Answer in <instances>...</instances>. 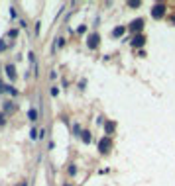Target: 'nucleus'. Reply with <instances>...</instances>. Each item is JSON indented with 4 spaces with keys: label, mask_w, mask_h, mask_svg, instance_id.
I'll use <instances>...</instances> for the list:
<instances>
[{
    "label": "nucleus",
    "mask_w": 175,
    "mask_h": 186,
    "mask_svg": "<svg viewBox=\"0 0 175 186\" xmlns=\"http://www.w3.org/2000/svg\"><path fill=\"white\" fill-rule=\"evenodd\" d=\"M65 186H71V184H65Z\"/></svg>",
    "instance_id": "nucleus-27"
},
{
    "label": "nucleus",
    "mask_w": 175,
    "mask_h": 186,
    "mask_svg": "<svg viewBox=\"0 0 175 186\" xmlns=\"http://www.w3.org/2000/svg\"><path fill=\"white\" fill-rule=\"evenodd\" d=\"M6 77L10 80H16V67L14 65H6Z\"/></svg>",
    "instance_id": "nucleus-6"
},
{
    "label": "nucleus",
    "mask_w": 175,
    "mask_h": 186,
    "mask_svg": "<svg viewBox=\"0 0 175 186\" xmlns=\"http://www.w3.org/2000/svg\"><path fill=\"white\" fill-rule=\"evenodd\" d=\"M142 28H144V20H142V18L134 20V22L130 24V30L132 31H142Z\"/></svg>",
    "instance_id": "nucleus-4"
},
{
    "label": "nucleus",
    "mask_w": 175,
    "mask_h": 186,
    "mask_svg": "<svg viewBox=\"0 0 175 186\" xmlns=\"http://www.w3.org/2000/svg\"><path fill=\"white\" fill-rule=\"evenodd\" d=\"M28 59H30V63L36 67V53H34V51H30V53H28Z\"/></svg>",
    "instance_id": "nucleus-15"
},
{
    "label": "nucleus",
    "mask_w": 175,
    "mask_h": 186,
    "mask_svg": "<svg viewBox=\"0 0 175 186\" xmlns=\"http://www.w3.org/2000/svg\"><path fill=\"white\" fill-rule=\"evenodd\" d=\"M49 92H51V96H53V98L59 96V88H57V86H51V90H49Z\"/></svg>",
    "instance_id": "nucleus-16"
},
{
    "label": "nucleus",
    "mask_w": 175,
    "mask_h": 186,
    "mask_svg": "<svg viewBox=\"0 0 175 186\" xmlns=\"http://www.w3.org/2000/svg\"><path fill=\"white\" fill-rule=\"evenodd\" d=\"M163 14H165V4H156V6L152 8V16L156 20H160V18H163Z\"/></svg>",
    "instance_id": "nucleus-1"
},
{
    "label": "nucleus",
    "mask_w": 175,
    "mask_h": 186,
    "mask_svg": "<svg viewBox=\"0 0 175 186\" xmlns=\"http://www.w3.org/2000/svg\"><path fill=\"white\" fill-rule=\"evenodd\" d=\"M2 92H6V86H4L2 80H0V94H2Z\"/></svg>",
    "instance_id": "nucleus-24"
},
{
    "label": "nucleus",
    "mask_w": 175,
    "mask_h": 186,
    "mask_svg": "<svg viewBox=\"0 0 175 186\" xmlns=\"http://www.w3.org/2000/svg\"><path fill=\"white\" fill-rule=\"evenodd\" d=\"M173 22H175V16H173Z\"/></svg>",
    "instance_id": "nucleus-26"
},
{
    "label": "nucleus",
    "mask_w": 175,
    "mask_h": 186,
    "mask_svg": "<svg viewBox=\"0 0 175 186\" xmlns=\"http://www.w3.org/2000/svg\"><path fill=\"white\" fill-rule=\"evenodd\" d=\"M6 92H8V94H12V96H16V94H18V90L12 88V86H6Z\"/></svg>",
    "instance_id": "nucleus-18"
},
{
    "label": "nucleus",
    "mask_w": 175,
    "mask_h": 186,
    "mask_svg": "<svg viewBox=\"0 0 175 186\" xmlns=\"http://www.w3.org/2000/svg\"><path fill=\"white\" fill-rule=\"evenodd\" d=\"M105 129H106V137H108L110 133H114V129H116V123H114V122H106V123H105Z\"/></svg>",
    "instance_id": "nucleus-9"
},
{
    "label": "nucleus",
    "mask_w": 175,
    "mask_h": 186,
    "mask_svg": "<svg viewBox=\"0 0 175 186\" xmlns=\"http://www.w3.org/2000/svg\"><path fill=\"white\" fill-rule=\"evenodd\" d=\"M28 119H30L32 123L37 122V110H36V108H30V110H28Z\"/></svg>",
    "instance_id": "nucleus-8"
},
{
    "label": "nucleus",
    "mask_w": 175,
    "mask_h": 186,
    "mask_svg": "<svg viewBox=\"0 0 175 186\" xmlns=\"http://www.w3.org/2000/svg\"><path fill=\"white\" fill-rule=\"evenodd\" d=\"M73 135H75V137H77V135H83V129H81L79 123H75V126H73Z\"/></svg>",
    "instance_id": "nucleus-11"
},
{
    "label": "nucleus",
    "mask_w": 175,
    "mask_h": 186,
    "mask_svg": "<svg viewBox=\"0 0 175 186\" xmlns=\"http://www.w3.org/2000/svg\"><path fill=\"white\" fill-rule=\"evenodd\" d=\"M81 139H83V143H91V133H89V131H83Z\"/></svg>",
    "instance_id": "nucleus-12"
},
{
    "label": "nucleus",
    "mask_w": 175,
    "mask_h": 186,
    "mask_svg": "<svg viewBox=\"0 0 175 186\" xmlns=\"http://www.w3.org/2000/svg\"><path fill=\"white\" fill-rule=\"evenodd\" d=\"M8 49V43H6V39H0V51H6Z\"/></svg>",
    "instance_id": "nucleus-17"
},
{
    "label": "nucleus",
    "mask_w": 175,
    "mask_h": 186,
    "mask_svg": "<svg viewBox=\"0 0 175 186\" xmlns=\"http://www.w3.org/2000/svg\"><path fill=\"white\" fill-rule=\"evenodd\" d=\"M126 30H128L126 26H116L114 30H112V37H120V35H124V34H126Z\"/></svg>",
    "instance_id": "nucleus-5"
},
{
    "label": "nucleus",
    "mask_w": 175,
    "mask_h": 186,
    "mask_svg": "<svg viewBox=\"0 0 175 186\" xmlns=\"http://www.w3.org/2000/svg\"><path fill=\"white\" fill-rule=\"evenodd\" d=\"M144 43H146V37L144 35H136L134 39H132V45H134V47H142Z\"/></svg>",
    "instance_id": "nucleus-7"
},
{
    "label": "nucleus",
    "mask_w": 175,
    "mask_h": 186,
    "mask_svg": "<svg viewBox=\"0 0 175 186\" xmlns=\"http://www.w3.org/2000/svg\"><path fill=\"white\" fill-rule=\"evenodd\" d=\"M22 186H28V182H26V180H24V182H22Z\"/></svg>",
    "instance_id": "nucleus-25"
},
{
    "label": "nucleus",
    "mask_w": 175,
    "mask_h": 186,
    "mask_svg": "<svg viewBox=\"0 0 175 186\" xmlns=\"http://www.w3.org/2000/svg\"><path fill=\"white\" fill-rule=\"evenodd\" d=\"M49 78H51V80H55V78H57V71H51V74H49Z\"/></svg>",
    "instance_id": "nucleus-22"
},
{
    "label": "nucleus",
    "mask_w": 175,
    "mask_h": 186,
    "mask_svg": "<svg viewBox=\"0 0 175 186\" xmlns=\"http://www.w3.org/2000/svg\"><path fill=\"white\" fill-rule=\"evenodd\" d=\"M128 4H130V6H132V8H136V6H140V4H142V2H140V0H132V2H128Z\"/></svg>",
    "instance_id": "nucleus-20"
},
{
    "label": "nucleus",
    "mask_w": 175,
    "mask_h": 186,
    "mask_svg": "<svg viewBox=\"0 0 175 186\" xmlns=\"http://www.w3.org/2000/svg\"><path fill=\"white\" fill-rule=\"evenodd\" d=\"M67 172H69V176H75V175H77V167H75V165H69Z\"/></svg>",
    "instance_id": "nucleus-13"
},
{
    "label": "nucleus",
    "mask_w": 175,
    "mask_h": 186,
    "mask_svg": "<svg viewBox=\"0 0 175 186\" xmlns=\"http://www.w3.org/2000/svg\"><path fill=\"white\" fill-rule=\"evenodd\" d=\"M108 149H110V139L102 137L101 141H98V151H101V153H108Z\"/></svg>",
    "instance_id": "nucleus-3"
},
{
    "label": "nucleus",
    "mask_w": 175,
    "mask_h": 186,
    "mask_svg": "<svg viewBox=\"0 0 175 186\" xmlns=\"http://www.w3.org/2000/svg\"><path fill=\"white\" fill-rule=\"evenodd\" d=\"M4 123H6V118H4V114L0 112V126H4Z\"/></svg>",
    "instance_id": "nucleus-21"
},
{
    "label": "nucleus",
    "mask_w": 175,
    "mask_h": 186,
    "mask_svg": "<svg viewBox=\"0 0 175 186\" xmlns=\"http://www.w3.org/2000/svg\"><path fill=\"white\" fill-rule=\"evenodd\" d=\"M16 35H18V30H10V31H8V37H12V39H16Z\"/></svg>",
    "instance_id": "nucleus-19"
},
{
    "label": "nucleus",
    "mask_w": 175,
    "mask_h": 186,
    "mask_svg": "<svg viewBox=\"0 0 175 186\" xmlns=\"http://www.w3.org/2000/svg\"><path fill=\"white\" fill-rule=\"evenodd\" d=\"M14 110H16L14 102H4V112H6V114H12Z\"/></svg>",
    "instance_id": "nucleus-10"
},
{
    "label": "nucleus",
    "mask_w": 175,
    "mask_h": 186,
    "mask_svg": "<svg viewBox=\"0 0 175 186\" xmlns=\"http://www.w3.org/2000/svg\"><path fill=\"white\" fill-rule=\"evenodd\" d=\"M98 41H101L98 34H91V35H89V39H87V45H89L91 49H97V47H98Z\"/></svg>",
    "instance_id": "nucleus-2"
},
{
    "label": "nucleus",
    "mask_w": 175,
    "mask_h": 186,
    "mask_svg": "<svg viewBox=\"0 0 175 186\" xmlns=\"http://www.w3.org/2000/svg\"><path fill=\"white\" fill-rule=\"evenodd\" d=\"M37 137H39V135H37V129H36V127H32V129H30V139H34V141H36Z\"/></svg>",
    "instance_id": "nucleus-14"
},
{
    "label": "nucleus",
    "mask_w": 175,
    "mask_h": 186,
    "mask_svg": "<svg viewBox=\"0 0 175 186\" xmlns=\"http://www.w3.org/2000/svg\"><path fill=\"white\" fill-rule=\"evenodd\" d=\"M10 16H12V18H18V12H16V8H12V12H10Z\"/></svg>",
    "instance_id": "nucleus-23"
}]
</instances>
